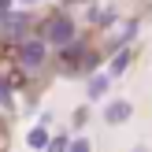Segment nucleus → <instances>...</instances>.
Here are the masks:
<instances>
[{
    "label": "nucleus",
    "mask_w": 152,
    "mask_h": 152,
    "mask_svg": "<svg viewBox=\"0 0 152 152\" xmlns=\"http://www.w3.org/2000/svg\"><path fill=\"white\" fill-rule=\"evenodd\" d=\"M71 37H74V26H71V22H67V19H52V26H48V41L52 45H67Z\"/></svg>",
    "instance_id": "f257e3e1"
},
{
    "label": "nucleus",
    "mask_w": 152,
    "mask_h": 152,
    "mask_svg": "<svg viewBox=\"0 0 152 152\" xmlns=\"http://www.w3.org/2000/svg\"><path fill=\"white\" fill-rule=\"evenodd\" d=\"M19 59H22L26 67L45 63V45H41V41H26V45H22V52H19Z\"/></svg>",
    "instance_id": "f03ea898"
},
{
    "label": "nucleus",
    "mask_w": 152,
    "mask_h": 152,
    "mask_svg": "<svg viewBox=\"0 0 152 152\" xmlns=\"http://www.w3.org/2000/svg\"><path fill=\"white\" fill-rule=\"evenodd\" d=\"M104 119H108L111 126H119V123H126V119H130V104H126V100H115V104H111L108 111H104Z\"/></svg>",
    "instance_id": "7ed1b4c3"
},
{
    "label": "nucleus",
    "mask_w": 152,
    "mask_h": 152,
    "mask_svg": "<svg viewBox=\"0 0 152 152\" xmlns=\"http://www.w3.org/2000/svg\"><path fill=\"white\" fill-rule=\"evenodd\" d=\"M26 145H30V148H48L52 141H48V134L37 126V130H30V141H26Z\"/></svg>",
    "instance_id": "20e7f679"
},
{
    "label": "nucleus",
    "mask_w": 152,
    "mask_h": 152,
    "mask_svg": "<svg viewBox=\"0 0 152 152\" xmlns=\"http://www.w3.org/2000/svg\"><path fill=\"white\" fill-rule=\"evenodd\" d=\"M108 93V78H104V74H96L93 82H89V96H104Z\"/></svg>",
    "instance_id": "39448f33"
},
{
    "label": "nucleus",
    "mask_w": 152,
    "mask_h": 152,
    "mask_svg": "<svg viewBox=\"0 0 152 152\" xmlns=\"http://www.w3.org/2000/svg\"><path fill=\"white\" fill-rule=\"evenodd\" d=\"M67 152H93V148H89L86 137H78V141H71V145H67Z\"/></svg>",
    "instance_id": "423d86ee"
},
{
    "label": "nucleus",
    "mask_w": 152,
    "mask_h": 152,
    "mask_svg": "<svg viewBox=\"0 0 152 152\" xmlns=\"http://www.w3.org/2000/svg\"><path fill=\"white\" fill-rule=\"evenodd\" d=\"M48 152H67V145H63V137H56V141H52V145H48Z\"/></svg>",
    "instance_id": "0eeeda50"
},
{
    "label": "nucleus",
    "mask_w": 152,
    "mask_h": 152,
    "mask_svg": "<svg viewBox=\"0 0 152 152\" xmlns=\"http://www.w3.org/2000/svg\"><path fill=\"white\" fill-rule=\"evenodd\" d=\"M134 152H148V148H134Z\"/></svg>",
    "instance_id": "6e6552de"
}]
</instances>
